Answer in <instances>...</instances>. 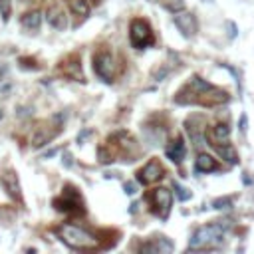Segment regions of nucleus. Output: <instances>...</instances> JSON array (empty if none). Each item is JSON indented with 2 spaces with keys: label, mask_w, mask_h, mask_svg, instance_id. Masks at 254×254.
<instances>
[{
  "label": "nucleus",
  "mask_w": 254,
  "mask_h": 254,
  "mask_svg": "<svg viewBox=\"0 0 254 254\" xmlns=\"http://www.w3.org/2000/svg\"><path fill=\"white\" fill-rule=\"evenodd\" d=\"M175 101H177V104H181V106L198 104V106L213 108V106H219V104L228 101V93L225 89H221V87H215L207 80H202L198 76H193L179 89V93L175 95Z\"/></svg>",
  "instance_id": "f257e3e1"
},
{
  "label": "nucleus",
  "mask_w": 254,
  "mask_h": 254,
  "mask_svg": "<svg viewBox=\"0 0 254 254\" xmlns=\"http://www.w3.org/2000/svg\"><path fill=\"white\" fill-rule=\"evenodd\" d=\"M58 236L62 238V242H66L74 250H97L99 248V238L76 225L58 226Z\"/></svg>",
  "instance_id": "f03ea898"
},
{
  "label": "nucleus",
  "mask_w": 254,
  "mask_h": 254,
  "mask_svg": "<svg viewBox=\"0 0 254 254\" xmlns=\"http://www.w3.org/2000/svg\"><path fill=\"white\" fill-rule=\"evenodd\" d=\"M226 232V225H209L200 226L195 230L189 242V250H200V248H211L219 242H223V236Z\"/></svg>",
  "instance_id": "7ed1b4c3"
},
{
  "label": "nucleus",
  "mask_w": 254,
  "mask_h": 254,
  "mask_svg": "<svg viewBox=\"0 0 254 254\" xmlns=\"http://www.w3.org/2000/svg\"><path fill=\"white\" fill-rule=\"evenodd\" d=\"M129 42L135 50H143L147 46H151L155 42L153 38V30H151L149 22L143 18H133L131 26H129Z\"/></svg>",
  "instance_id": "20e7f679"
},
{
  "label": "nucleus",
  "mask_w": 254,
  "mask_h": 254,
  "mask_svg": "<svg viewBox=\"0 0 254 254\" xmlns=\"http://www.w3.org/2000/svg\"><path fill=\"white\" fill-rule=\"evenodd\" d=\"M149 202H151V211H153L157 217L161 219H167L169 213H171V202H173V195L169 189L165 187H159V189H153L149 193Z\"/></svg>",
  "instance_id": "39448f33"
},
{
  "label": "nucleus",
  "mask_w": 254,
  "mask_h": 254,
  "mask_svg": "<svg viewBox=\"0 0 254 254\" xmlns=\"http://www.w3.org/2000/svg\"><path fill=\"white\" fill-rule=\"evenodd\" d=\"M54 207L62 213H76V215H84V202L80 193L74 187H66L62 197L54 200Z\"/></svg>",
  "instance_id": "423d86ee"
},
{
  "label": "nucleus",
  "mask_w": 254,
  "mask_h": 254,
  "mask_svg": "<svg viewBox=\"0 0 254 254\" xmlns=\"http://www.w3.org/2000/svg\"><path fill=\"white\" fill-rule=\"evenodd\" d=\"M93 72L108 84L113 80V58L110 50H97L93 54Z\"/></svg>",
  "instance_id": "0eeeda50"
},
{
  "label": "nucleus",
  "mask_w": 254,
  "mask_h": 254,
  "mask_svg": "<svg viewBox=\"0 0 254 254\" xmlns=\"http://www.w3.org/2000/svg\"><path fill=\"white\" fill-rule=\"evenodd\" d=\"M185 127H187V133H189L191 141L197 147L205 145V135H207V119L205 117L198 115V113H193L191 117H187Z\"/></svg>",
  "instance_id": "6e6552de"
},
{
  "label": "nucleus",
  "mask_w": 254,
  "mask_h": 254,
  "mask_svg": "<svg viewBox=\"0 0 254 254\" xmlns=\"http://www.w3.org/2000/svg\"><path fill=\"white\" fill-rule=\"evenodd\" d=\"M163 175H165V169L159 163V159H151L143 169L137 171V181L141 185H153L159 179H163Z\"/></svg>",
  "instance_id": "1a4fd4ad"
},
{
  "label": "nucleus",
  "mask_w": 254,
  "mask_h": 254,
  "mask_svg": "<svg viewBox=\"0 0 254 254\" xmlns=\"http://www.w3.org/2000/svg\"><path fill=\"white\" fill-rule=\"evenodd\" d=\"M173 22L175 26L179 28V32L185 36V38H193L197 34V20L191 12H185V10H179L173 14Z\"/></svg>",
  "instance_id": "9d476101"
},
{
  "label": "nucleus",
  "mask_w": 254,
  "mask_h": 254,
  "mask_svg": "<svg viewBox=\"0 0 254 254\" xmlns=\"http://www.w3.org/2000/svg\"><path fill=\"white\" fill-rule=\"evenodd\" d=\"M60 70H62V74L66 76V78H70V80H76V82H84V74H82V64H80V56H70V58H66L64 62H62V66H60Z\"/></svg>",
  "instance_id": "9b49d317"
},
{
  "label": "nucleus",
  "mask_w": 254,
  "mask_h": 254,
  "mask_svg": "<svg viewBox=\"0 0 254 254\" xmlns=\"http://www.w3.org/2000/svg\"><path fill=\"white\" fill-rule=\"evenodd\" d=\"M2 183H4V189H6L8 197H10L12 200H16V202H22V193H20V183H18L16 173H14V171L4 173Z\"/></svg>",
  "instance_id": "f8f14e48"
},
{
  "label": "nucleus",
  "mask_w": 254,
  "mask_h": 254,
  "mask_svg": "<svg viewBox=\"0 0 254 254\" xmlns=\"http://www.w3.org/2000/svg\"><path fill=\"white\" fill-rule=\"evenodd\" d=\"M46 20H48L50 26L56 28V30H64L68 26V18H66L64 10L60 6H50L48 12H46Z\"/></svg>",
  "instance_id": "ddd939ff"
},
{
  "label": "nucleus",
  "mask_w": 254,
  "mask_h": 254,
  "mask_svg": "<svg viewBox=\"0 0 254 254\" xmlns=\"http://www.w3.org/2000/svg\"><path fill=\"white\" fill-rule=\"evenodd\" d=\"M165 153H167V157H169L173 163H181V161L185 159V143H183V139H181V137L173 139V141L167 145Z\"/></svg>",
  "instance_id": "4468645a"
},
{
  "label": "nucleus",
  "mask_w": 254,
  "mask_h": 254,
  "mask_svg": "<svg viewBox=\"0 0 254 254\" xmlns=\"http://www.w3.org/2000/svg\"><path fill=\"white\" fill-rule=\"evenodd\" d=\"M139 250L141 252H171L173 250V244L167 238H157V240H151V242L141 244Z\"/></svg>",
  "instance_id": "2eb2a0df"
},
{
  "label": "nucleus",
  "mask_w": 254,
  "mask_h": 254,
  "mask_svg": "<svg viewBox=\"0 0 254 254\" xmlns=\"http://www.w3.org/2000/svg\"><path fill=\"white\" fill-rule=\"evenodd\" d=\"M228 137H230V129H228V125H226V123H219V125H215V127L209 131L211 145L225 143V141H228Z\"/></svg>",
  "instance_id": "dca6fc26"
},
{
  "label": "nucleus",
  "mask_w": 254,
  "mask_h": 254,
  "mask_svg": "<svg viewBox=\"0 0 254 254\" xmlns=\"http://www.w3.org/2000/svg\"><path fill=\"white\" fill-rule=\"evenodd\" d=\"M197 171L198 173H213V171H219V163H217V159H213L211 155H207V153H200L198 157H197Z\"/></svg>",
  "instance_id": "f3484780"
},
{
  "label": "nucleus",
  "mask_w": 254,
  "mask_h": 254,
  "mask_svg": "<svg viewBox=\"0 0 254 254\" xmlns=\"http://www.w3.org/2000/svg\"><path fill=\"white\" fill-rule=\"evenodd\" d=\"M217 147V153L225 159V161H228L230 165H234V163H238V153H236V149L228 143V141H225L223 145L219 143V145H215Z\"/></svg>",
  "instance_id": "a211bd4d"
},
{
  "label": "nucleus",
  "mask_w": 254,
  "mask_h": 254,
  "mask_svg": "<svg viewBox=\"0 0 254 254\" xmlns=\"http://www.w3.org/2000/svg\"><path fill=\"white\" fill-rule=\"evenodd\" d=\"M22 24L28 30H38L40 24H42V14L38 10H32V12H28V14L22 16Z\"/></svg>",
  "instance_id": "6ab92c4d"
},
{
  "label": "nucleus",
  "mask_w": 254,
  "mask_h": 254,
  "mask_svg": "<svg viewBox=\"0 0 254 254\" xmlns=\"http://www.w3.org/2000/svg\"><path fill=\"white\" fill-rule=\"evenodd\" d=\"M68 4H70V10L76 14V16H87L89 14V4H87V0H68Z\"/></svg>",
  "instance_id": "aec40b11"
},
{
  "label": "nucleus",
  "mask_w": 254,
  "mask_h": 254,
  "mask_svg": "<svg viewBox=\"0 0 254 254\" xmlns=\"http://www.w3.org/2000/svg\"><path fill=\"white\" fill-rule=\"evenodd\" d=\"M54 137V131H46V129H40L36 135H34V139H32V145L34 147H42V145H46L50 139Z\"/></svg>",
  "instance_id": "412c9836"
},
{
  "label": "nucleus",
  "mask_w": 254,
  "mask_h": 254,
  "mask_svg": "<svg viewBox=\"0 0 254 254\" xmlns=\"http://www.w3.org/2000/svg\"><path fill=\"white\" fill-rule=\"evenodd\" d=\"M159 2L169 10V12H179V10H185V0H159Z\"/></svg>",
  "instance_id": "4be33fe9"
},
{
  "label": "nucleus",
  "mask_w": 254,
  "mask_h": 254,
  "mask_svg": "<svg viewBox=\"0 0 254 254\" xmlns=\"http://www.w3.org/2000/svg\"><path fill=\"white\" fill-rule=\"evenodd\" d=\"M232 205V198L230 197H225V198H217L215 202H213V207L217 209V211H221V209H228Z\"/></svg>",
  "instance_id": "5701e85b"
},
{
  "label": "nucleus",
  "mask_w": 254,
  "mask_h": 254,
  "mask_svg": "<svg viewBox=\"0 0 254 254\" xmlns=\"http://www.w3.org/2000/svg\"><path fill=\"white\" fill-rule=\"evenodd\" d=\"M0 14H2L4 20H8V16H10V0H0Z\"/></svg>",
  "instance_id": "b1692460"
},
{
  "label": "nucleus",
  "mask_w": 254,
  "mask_h": 254,
  "mask_svg": "<svg viewBox=\"0 0 254 254\" xmlns=\"http://www.w3.org/2000/svg\"><path fill=\"white\" fill-rule=\"evenodd\" d=\"M175 189H177V195H179L181 200H187V198L191 197V193H187V189H183V187H179V185H177Z\"/></svg>",
  "instance_id": "393cba45"
},
{
  "label": "nucleus",
  "mask_w": 254,
  "mask_h": 254,
  "mask_svg": "<svg viewBox=\"0 0 254 254\" xmlns=\"http://www.w3.org/2000/svg\"><path fill=\"white\" fill-rule=\"evenodd\" d=\"M226 28H228V36L234 38V36H236V26H234L232 22H226Z\"/></svg>",
  "instance_id": "a878e982"
},
{
  "label": "nucleus",
  "mask_w": 254,
  "mask_h": 254,
  "mask_svg": "<svg viewBox=\"0 0 254 254\" xmlns=\"http://www.w3.org/2000/svg\"><path fill=\"white\" fill-rule=\"evenodd\" d=\"M125 193L127 195H133L135 193V185L133 183H125Z\"/></svg>",
  "instance_id": "bb28decb"
},
{
  "label": "nucleus",
  "mask_w": 254,
  "mask_h": 254,
  "mask_svg": "<svg viewBox=\"0 0 254 254\" xmlns=\"http://www.w3.org/2000/svg\"><path fill=\"white\" fill-rule=\"evenodd\" d=\"M240 129H242V133H246V115L240 117Z\"/></svg>",
  "instance_id": "cd10ccee"
},
{
  "label": "nucleus",
  "mask_w": 254,
  "mask_h": 254,
  "mask_svg": "<svg viewBox=\"0 0 254 254\" xmlns=\"http://www.w3.org/2000/svg\"><path fill=\"white\" fill-rule=\"evenodd\" d=\"M93 2H95V4H99V2H101V0H93Z\"/></svg>",
  "instance_id": "c85d7f7f"
},
{
  "label": "nucleus",
  "mask_w": 254,
  "mask_h": 254,
  "mask_svg": "<svg viewBox=\"0 0 254 254\" xmlns=\"http://www.w3.org/2000/svg\"><path fill=\"white\" fill-rule=\"evenodd\" d=\"M151 2H159V0H151Z\"/></svg>",
  "instance_id": "c756f323"
}]
</instances>
